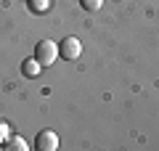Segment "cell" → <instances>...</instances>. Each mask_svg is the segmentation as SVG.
<instances>
[{
    "label": "cell",
    "instance_id": "5",
    "mask_svg": "<svg viewBox=\"0 0 159 151\" xmlns=\"http://www.w3.org/2000/svg\"><path fill=\"white\" fill-rule=\"evenodd\" d=\"M27 8L37 16H43V13L51 11V0H27Z\"/></svg>",
    "mask_w": 159,
    "mask_h": 151
},
{
    "label": "cell",
    "instance_id": "8",
    "mask_svg": "<svg viewBox=\"0 0 159 151\" xmlns=\"http://www.w3.org/2000/svg\"><path fill=\"white\" fill-rule=\"evenodd\" d=\"M8 135H11V127H8L6 122H0V143H6Z\"/></svg>",
    "mask_w": 159,
    "mask_h": 151
},
{
    "label": "cell",
    "instance_id": "3",
    "mask_svg": "<svg viewBox=\"0 0 159 151\" xmlns=\"http://www.w3.org/2000/svg\"><path fill=\"white\" fill-rule=\"evenodd\" d=\"M37 151H58V135L53 130H43L37 135Z\"/></svg>",
    "mask_w": 159,
    "mask_h": 151
},
{
    "label": "cell",
    "instance_id": "7",
    "mask_svg": "<svg viewBox=\"0 0 159 151\" xmlns=\"http://www.w3.org/2000/svg\"><path fill=\"white\" fill-rule=\"evenodd\" d=\"M80 6L85 8V11H101L103 0H80Z\"/></svg>",
    "mask_w": 159,
    "mask_h": 151
},
{
    "label": "cell",
    "instance_id": "6",
    "mask_svg": "<svg viewBox=\"0 0 159 151\" xmlns=\"http://www.w3.org/2000/svg\"><path fill=\"white\" fill-rule=\"evenodd\" d=\"M3 146H6L8 151H27L29 149V146L24 143V138H19V135H13V133L6 138V143H3Z\"/></svg>",
    "mask_w": 159,
    "mask_h": 151
},
{
    "label": "cell",
    "instance_id": "2",
    "mask_svg": "<svg viewBox=\"0 0 159 151\" xmlns=\"http://www.w3.org/2000/svg\"><path fill=\"white\" fill-rule=\"evenodd\" d=\"M80 53H82V43H80V37H64L61 43H58V58H64V61H77Z\"/></svg>",
    "mask_w": 159,
    "mask_h": 151
},
{
    "label": "cell",
    "instance_id": "1",
    "mask_svg": "<svg viewBox=\"0 0 159 151\" xmlns=\"http://www.w3.org/2000/svg\"><path fill=\"white\" fill-rule=\"evenodd\" d=\"M34 58H37L43 66H51L58 58V45L53 43V40H40L37 48H34Z\"/></svg>",
    "mask_w": 159,
    "mask_h": 151
},
{
    "label": "cell",
    "instance_id": "4",
    "mask_svg": "<svg viewBox=\"0 0 159 151\" xmlns=\"http://www.w3.org/2000/svg\"><path fill=\"white\" fill-rule=\"evenodd\" d=\"M21 72H24V77H29V80H34V77H40V72H43V64L37 61V58H27V61L21 64Z\"/></svg>",
    "mask_w": 159,
    "mask_h": 151
}]
</instances>
